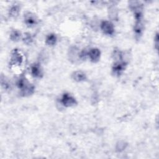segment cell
<instances>
[{
	"label": "cell",
	"instance_id": "3957f363",
	"mask_svg": "<svg viewBox=\"0 0 159 159\" xmlns=\"http://www.w3.org/2000/svg\"><path fill=\"white\" fill-rule=\"evenodd\" d=\"M61 102L65 107H71L76 104V99L68 93H65L61 97Z\"/></svg>",
	"mask_w": 159,
	"mask_h": 159
},
{
	"label": "cell",
	"instance_id": "277c9868",
	"mask_svg": "<svg viewBox=\"0 0 159 159\" xmlns=\"http://www.w3.org/2000/svg\"><path fill=\"white\" fill-rule=\"evenodd\" d=\"M102 31L106 35H112L114 32V28L112 23L109 21H102L101 24Z\"/></svg>",
	"mask_w": 159,
	"mask_h": 159
},
{
	"label": "cell",
	"instance_id": "8992f818",
	"mask_svg": "<svg viewBox=\"0 0 159 159\" xmlns=\"http://www.w3.org/2000/svg\"><path fill=\"white\" fill-rule=\"evenodd\" d=\"M100 55H101L100 50L96 48L90 49L89 51L88 52V55L89 56L90 60L93 62L98 61L99 60Z\"/></svg>",
	"mask_w": 159,
	"mask_h": 159
},
{
	"label": "cell",
	"instance_id": "ba28073f",
	"mask_svg": "<svg viewBox=\"0 0 159 159\" xmlns=\"http://www.w3.org/2000/svg\"><path fill=\"white\" fill-rule=\"evenodd\" d=\"M31 73L35 78H41L42 76V70L40 66L37 64H34L31 67Z\"/></svg>",
	"mask_w": 159,
	"mask_h": 159
},
{
	"label": "cell",
	"instance_id": "30bf717a",
	"mask_svg": "<svg viewBox=\"0 0 159 159\" xmlns=\"http://www.w3.org/2000/svg\"><path fill=\"white\" fill-rule=\"evenodd\" d=\"M46 43L48 45H53L56 43L57 42V36L53 34H49L47 38H46Z\"/></svg>",
	"mask_w": 159,
	"mask_h": 159
},
{
	"label": "cell",
	"instance_id": "8fae6325",
	"mask_svg": "<svg viewBox=\"0 0 159 159\" xmlns=\"http://www.w3.org/2000/svg\"><path fill=\"white\" fill-rule=\"evenodd\" d=\"M77 57H80V52L76 47H73L70 52V58L71 60H76Z\"/></svg>",
	"mask_w": 159,
	"mask_h": 159
},
{
	"label": "cell",
	"instance_id": "52a82bcc",
	"mask_svg": "<svg viewBox=\"0 0 159 159\" xmlns=\"http://www.w3.org/2000/svg\"><path fill=\"white\" fill-rule=\"evenodd\" d=\"M125 63L123 61H117L114 64L112 71L116 75H120L125 68Z\"/></svg>",
	"mask_w": 159,
	"mask_h": 159
},
{
	"label": "cell",
	"instance_id": "4fadbf2b",
	"mask_svg": "<svg viewBox=\"0 0 159 159\" xmlns=\"http://www.w3.org/2000/svg\"><path fill=\"white\" fill-rule=\"evenodd\" d=\"M20 37V33L18 30H13L11 35L10 38L13 41H17Z\"/></svg>",
	"mask_w": 159,
	"mask_h": 159
},
{
	"label": "cell",
	"instance_id": "9c48e42d",
	"mask_svg": "<svg viewBox=\"0 0 159 159\" xmlns=\"http://www.w3.org/2000/svg\"><path fill=\"white\" fill-rule=\"evenodd\" d=\"M72 78L74 80L78 82L84 81L86 78L85 73H84L81 71H75L72 75Z\"/></svg>",
	"mask_w": 159,
	"mask_h": 159
},
{
	"label": "cell",
	"instance_id": "5bb4252c",
	"mask_svg": "<svg viewBox=\"0 0 159 159\" xmlns=\"http://www.w3.org/2000/svg\"><path fill=\"white\" fill-rule=\"evenodd\" d=\"M24 43H25L26 44H29V43H30L32 42V38L30 34H27L25 35V37H24Z\"/></svg>",
	"mask_w": 159,
	"mask_h": 159
},
{
	"label": "cell",
	"instance_id": "6da1fadb",
	"mask_svg": "<svg viewBox=\"0 0 159 159\" xmlns=\"http://www.w3.org/2000/svg\"><path fill=\"white\" fill-rule=\"evenodd\" d=\"M17 86L24 96H29L34 93V87L24 78H20L18 80Z\"/></svg>",
	"mask_w": 159,
	"mask_h": 159
},
{
	"label": "cell",
	"instance_id": "7c38bea8",
	"mask_svg": "<svg viewBox=\"0 0 159 159\" xmlns=\"http://www.w3.org/2000/svg\"><path fill=\"white\" fill-rule=\"evenodd\" d=\"M19 6H12L11 8L10 11H9L10 16L13 17H16V16H17V15L19 14Z\"/></svg>",
	"mask_w": 159,
	"mask_h": 159
},
{
	"label": "cell",
	"instance_id": "5b68a950",
	"mask_svg": "<svg viewBox=\"0 0 159 159\" xmlns=\"http://www.w3.org/2000/svg\"><path fill=\"white\" fill-rule=\"evenodd\" d=\"M24 22L28 27H34L37 24V19L35 15L29 12L24 16Z\"/></svg>",
	"mask_w": 159,
	"mask_h": 159
},
{
	"label": "cell",
	"instance_id": "9a60e30c",
	"mask_svg": "<svg viewBox=\"0 0 159 159\" xmlns=\"http://www.w3.org/2000/svg\"><path fill=\"white\" fill-rule=\"evenodd\" d=\"M125 145L126 144L124 143V142H120L119 143L117 144V147H116V148L118 151L120 152L122 150H123L125 148Z\"/></svg>",
	"mask_w": 159,
	"mask_h": 159
},
{
	"label": "cell",
	"instance_id": "7a4b0ae2",
	"mask_svg": "<svg viewBox=\"0 0 159 159\" xmlns=\"http://www.w3.org/2000/svg\"><path fill=\"white\" fill-rule=\"evenodd\" d=\"M23 60L24 58L20 52L17 49H14L11 53L10 64L13 66H20L22 63Z\"/></svg>",
	"mask_w": 159,
	"mask_h": 159
}]
</instances>
